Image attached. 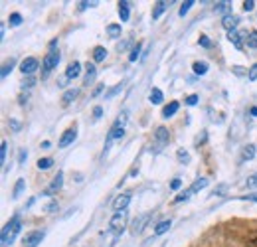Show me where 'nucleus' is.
<instances>
[{
  "label": "nucleus",
  "instance_id": "f257e3e1",
  "mask_svg": "<svg viewBox=\"0 0 257 247\" xmlns=\"http://www.w3.org/2000/svg\"><path fill=\"white\" fill-rule=\"evenodd\" d=\"M22 229V221H20V214H14L12 219L2 227V235H0V241H2V247H8L14 243L16 235L20 233Z\"/></svg>",
  "mask_w": 257,
  "mask_h": 247
},
{
  "label": "nucleus",
  "instance_id": "f03ea898",
  "mask_svg": "<svg viewBox=\"0 0 257 247\" xmlns=\"http://www.w3.org/2000/svg\"><path fill=\"white\" fill-rule=\"evenodd\" d=\"M58 63H60V52L56 48H50V52L46 54L44 63H42V79H46L52 73V69L58 67Z\"/></svg>",
  "mask_w": 257,
  "mask_h": 247
},
{
  "label": "nucleus",
  "instance_id": "7ed1b4c3",
  "mask_svg": "<svg viewBox=\"0 0 257 247\" xmlns=\"http://www.w3.org/2000/svg\"><path fill=\"white\" fill-rule=\"evenodd\" d=\"M125 123H127V111H123V113L119 115V119L115 121V125L111 127V131H109V135H107V147H109L111 141L123 137V133H125Z\"/></svg>",
  "mask_w": 257,
  "mask_h": 247
},
{
  "label": "nucleus",
  "instance_id": "20e7f679",
  "mask_svg": "<svg viewBox=\"0 0 257 247\" xmlns=\"http://www.w3.org/2000/svg\"><path fill=\"white\" fill-rule=\"evenodd\" d=\"M206 186H208V180H206V178H198V180H196L188 190H184L182 194H178V196L174 198V202L178 204V202H186V200H190V196H192V194L200 192V190H202V188H206Z\"/></svg>",
  "mask_w": 257,
  "mask_h": 247
},
{
  "label": "nucleus",
  "instance_id": "39448f33",
  "mask_svg": "<svg viewBox=\"0 0 257 247\" xmlns=\"http://www.w3.org/2000/svg\"><path fill=\"white\" fill-rule=\"evenodd\" d=\"M155 141H157V143H155V147H157L155 151H157V153L162 151V149L168 145V131H166L164 127H159V129H157V133H155Z\"/></svg>",
  "mask_w": 257,
  "mask_h": 247
},
{
  "label": "nucleus",
  "instance_id": "423d86ee",
  "mask_svg": "<svg viewBox=\"0 0 257 247\" xmlns=\"http://www.w3.org/2000/svg\"><path fill=\"white\" fill-rule=\"evenodd\" d=\"M62 186H64V172L60 170V172L56 174V178L52 180V184H50V186H48V188H46V192H44V196H52V194H56V192H58V190H60Z\"/></svg>",
  "mask_w": 257,
  "mask_h": 247
},
{
  "label": "nucleus",
  "instance_id": "0eeeda50",
  "mask_svg": "<svg viewBox=\"0 0 257 247\" xmlns=\"http://www.w3.org/2000/svg\"><path fill=\"white\" fill-rule=\"evenodd\" d=\"M125 219H127V212H117L113 216V219H111V229L117 231V233H121L123 227H125Z\"/></svg>",
  "mask_w": 257,
  "mask_h": 247
},
{
  "label": "nucleus",
  "instance_id": "6e6552de",
  "mask_svg": "<svg viewBox=\"0 0 257 247\" xmlns=\"http://www.w3.org/2000/svg\"><path fill=\"white\" fill-rule=\"evenodd\" d=\"M44 231H30L26 237H24V247H36L38 243H42L44 239Z\"/></svg>",
  "mask_w": 257,
  "mask_h": 247
},
{
  "label": "nucleus",
  "instance_id": "1a4fd4ad",
  "mask_svg": "<svg viewBox=\"0 0 257 247\" xmlns=\"http://www.w3.org/2000/svg\"><path fill=\"white\" fill-rule=\"evenodd\" d=\"M75 137H77V129L75 127H69L64 135H62V139H60V149H65L67 145H71L75 141Z\"/></svg>",
  "mask_w": 257,
  "mask_h": 247
},
{
  "label": "nucleus",
  "instance_id": "9d476101",
  "mask_svg": "<svg viewBox=\"0 0 257 247\" xmlns=\"http://www.w3.org/2000/svg\"><path fill=\"white\" fill-rule=\"evenodd\" d=\"M36 69H38V60L36 58H26L24 62L20 63V71L24 75H32Z\"/></svg>",
  "mask_w": 257,
  "mask_h": 247
},
{
  "label": "nucleus",
  "instance_id": "9b49d317",
  "mask_svg": "<svg viewBox=\"0 0 257 247\" xmlns=\"http://www.w3.org/2000/svg\"><path fill=\"white\" fill-rule=\"evenodd\" d=\"M128 202H131V194H121V196H117L115 202H113V210H115V212H125Z\"/></svg>",
  "mask_w": 257,
  "mask_h": 247
},
{
  "label": "nucleus",
  "instance_id": "f8f14e48",
  "mask_svg": "<svg viewBox=\"0 0 257 247\" xmlns=\"http://www.w3.org/2000/svg\"><path fill=\"white\" fill-rule=\"evenodd\" d=\"M95 77H97V67L93 65V63H87L85 65V77H83V85H91L93 81H95Z\"/></svg>",
  "mask_w": 257,
  "mask_h": 247
},
{
  "label": "nucleus",
  "instance_id": "ddd939ff",
  "mask_svg": "<svg viewBox=\"0 0 257 247\" xmlns=\"http://www.w3.org/2000/svg\"><path fill=\"white\" fill-rule=\"evenodd\" d=\"M237 24H239V18L233 16V14H225L224 18H222V26H224L227 32H233L237 28Z\"/></svg>",
  "mask_w": 257,
  "mask_h": 247
},
{
  "label": "nucleus",
  "instance_id": "4468645a",
  "mask_svg": "<svg viewBox=\"0 0 257 247\" xmlns=\"http://www.w3.org/2000/svg\"><path fill=\"white\" fill-rule=\"evenodd\" d=\"M79 73H81V63L71 62L65 69V79H75V77H79Z\"/></svg>",
  "mask_w": 257,
  "mask_h": 247
},
{
  "label": "nucleus",
  "instance_id": "2eb2a0df",
  "mask_svg": "<svg viewBox=\"0 0 257 247\" xmlns=\"http://www.w3.org/2000/svg\"><path fill=\"white\" fill-rule=\"evenodd\" d=\"M151 219V214H145V216H141L139 219H135L133 221V233L137 235V233H141L143 229H145V223Z\"/></svg>",
  "mask_w": 257,
  "mask_h": 247
},
{
  "label": "nucleus",
  "instance_id": "dca6fc26",
  "mask_svg": "<svg viewBox=\"0 0 257 247\" xmlns=\"http://www.w3.org/2000/svg\"><path fill=\"white\" fill-rule=\"evenodd\" d=\"M243 36H245V34H239L237 30L227 32V40H229V42H231L235 48H239V50L243 48V44H241V38H243Z\"/></svg>",
  "mask_w": 257,
  "mask_h": 247
},
{
  "label": "nucleus",
  "instance_id": "f3484780",
  "mask_svg": "<svg viewBox=\"0 0 257 247\" xmlns=\"http://www.w3.org/2000/svg\"><path fill=\"white\" fill-rule=\"evenodd\" d=\"M128 14H131V2H127V0L119 2V16H121L123 22H127L128 20Z\"/></svg>",
  "mask_w": 257,
  "mask_h": 247
},
{
  "label": "nucleus",
  "instance_id": "a211bd4d",
  "mask_svg": "<svg viewBox=\"0 0 257 247\" xmlns=\"http://www.w3.org/2000/svg\"><path fill=\"white\" fill-rule=\"evenodd\" d=\"M178 107H180V105H178V101H172V103H168V105L162 109V117H164V119L172 117V115L178 111Z\"/></svg>",
  "mask_w": 257,
  "mask_h": 247
},
{
  "label": "nucleus",
  "instance_id": "6ab92c4d",
  "mask_svg": "<svg viewBox=\"0 0 257 247\" xmlns=\"http://www.w3.org/2000/svg\"><path fill=\"white\" fill-rule=\"evenodd\" d=\"M253 156H255V145H245L243 151H241V162L251 160Z\"/></svg>",
  "mask_w": 257,
  "mask_h": 247
},
{
  "label": "nucleus",
  "instance_id": "aec40b11",
  "mask_svg": "<svg viewBox=\"0 0 257 247\" xmlns=\"http://www.w3.org/2000/svg\"><path fill=\"white\" fill-rule=\"evenodd\" d=\"M166 8H168V2H157V4H155V8H153V20H159V18H161V14L162 12H164V10H166Z\"/></svg>",
  "mask_w": 257,
  "mask_h": 247
},
{
  "label": "nucleus",
  "instance_id": "412c9836",
  "mask_svg": "<svg viewBox=\"0 0 257 247\" xmlns=\"http://www.w3.org/2000/svg\"><path fill=\"white\" fill-rule=\"evenodd\" d=\"M162 99H164V95H162L161 89H151V95H149V101L153 103V105H159V103H162Z\"/></svg>",
  "mask_w": 257,
  "mask_h": 247
},
{
  "label": "nucleus",
  "instance_id": "4be33fe9",
  "mask_svg": "<svg viewBox=\"0 0 257 247\" xmlns=\"http://www.w3.org/2000/svg\"><path fill=\"white\" fill-rule=\"evenodd\" d=\"M105 58H107V50H105L103 46L93 48V60H95V62H103Z\"/></svg>",
  "mask_w": 257,
  "mask_h": 247
},
{
  "label": "nucleus",
  "instance_id": "5701e85b",
  "mask_svg": "<svg viewBox=\"0 0 257 247\" xmlns=\"http://www.w3.org/2000/svg\"><path fill=\"white\" fill-rule=\"evenodd\" d=\"M192 69H194V73H196V75H204V73L208 71V63L206 62H194Z\"/></svg>",
  "mask_w": 257,
  "mask_h": 247
},
{
  "label": "nucleus",
  "instance_id": "b1692460",
  "mask_svg": "<svg viewBox=\"0 0 257 247\" xmlns=\"http://www.w3.org/2000/svg\"><path fill=\"white\" fill-rule=\"evenodd\" d=\"M14 65H16V60H14V58H10L8 62L2 65V71H0V75H2V77H6V75H8V73L14 69Z\"/></svg>",
  "mask_w": 257,
  "mask_h": 247
},
{
  "label": "nucleus",
  "instance_id": "393cba45",
  "mask_svg": "<svg viewBox=\"0 0 257 247\" xmlns=\"http://www.w3.org/2000/svg\"><path fill=\"white\" fill-rule=\"evenodd\" d=\"M24 186H26V180L24 178H20L18 182H16V186H14V192H12V198L16 200V198H20V194L24 192Z\"/></svg>",
  "mask_w": 257,
  "mask_h": 247
},
{
  "label": "nucleus",
  "instance_id": "a878e982",
  "mask_svg": "<svg viewBox=\"0 0 257 247\" xmlns=\"http://www.w3.org/2000/svg\"><path fill=\"white\" fill-rule=\"evenodd\" d=\"M77 95H79V91H77V89H69V91H65L64 97H62V103H64V105H69V103H71V101H73Z\"/></svg>",
  "mask_w": 257,
  "mask_h": 247
},
{
  "label": "nucleus",
  "instance_id": "bb28decb",
  "mask_svg": "<svg viewBox=\"0 0 257 247\" xmlns=\"http://www.w3.org/2000/svg\"><path fill=\"white\" fill-rule=\"evenodd\" d=\"M168 227H170V219L161 221V223L155 227V235H162V233H166V231H168Z\"/></svg>",
  "mask_w": 257,
  "mask_h": 247
},
{
  "label": "nucleus",
  "instance_id": "cd10ccee",
  "mask_svg": "<svg viewBox=\"0 0 257 247\" xmlns=\"http://www.w3.org/2000/svg\"><path fill=\"white\" fill-rule=\"evenodd\" d=\"M107 34H109L111 38H119V36H121V24H109V26H107Z\"/></svg>",
  "mask_w": 257,
  "mask_h": 247
},
{
  "label": "nucleus",
  "instance_id": "c85d7f7f",
  "mask_svg": "<svg viewBox=\"0 0 257 247\" xmlns=\"http://www.w3.org/2000/svg\"><path fill=\"white\" fill-rule=\"evenodd\" d=\"M8 24H10L12 28H16V26H20V24H22V16H20L18 12H14V14H10V18H8Z\"/></svg>",
  "mask_w": 257,
  "mask_h": 247
},
{
  "label": "nucleus",
  "instance_id": "c756f323",
  "mask_svg": "<svg viewBox=\"0 0 257 247\" xmlns=\"http://www.w3.org/2000/svg\"><path fill=\"white\" fill-rule=\"evenodd\" d=\"M52 164H54L52 158H40V160H38V168H40V170H48V168H52Z\"/></svg>",
  "mask_w": 257,
  "mask_h": 247
},
{
  "label": "nucleus",
  "instance_id": "7c9ffc66",
  "mask_svg": "<svg viewBox=\"0 0 257 247\" xmlns=\"http://www.w3.org/2000/svg\"><path fill=\"white\" fill-rule=\"evenodd\" d=\"M192 6H194V0H186V2H184V4L180 6V10H178V14H180V16H184V14H188V10H190Z\"/></svg>",
  "mask_w": 257,
  "mask_h": 247
},
{
  "label": "nucleus",
  "instance_id": "2f4dec72",
  "mask_svg": "<svg viewBox=\"0 0 257 247\" xmlns=\"http://www.w3.org/2000/svg\"><path fill=\"white\" fill-rule=\"evenodd\" d=\"M139 54H141V44H137V46L131 50V56H128V60H131V62H137V60H139Z\"/></svg>",
  "mask_w": 257,
  "mask_h": 247
},
{
  "label": "nucleus",
  "instance_id": "473e14b6",
  "mask_svg": "<svg viewBox=\"0 0 257 247\" xmlns=\"http://www.w3.org/2000/svg\"><path fill=\"white\" fill-rule=\"evenodd\" d=\"M6 153H8V143L2 141V145H0V162H2V164H4V160H6Z\"/></svg>",
  "mask_w": 257,
  "mask_h": 247
},
{
  "label": "nucleus",
  "instance_id": "72a5a7b5",
  "mask_svg": "<svg viewBox=\"0 0 257 247\" xmlns=\"http://www.w3.org/2000/svg\"><path fill=\"white\" fill-rule=\"evenodd\" d=\"M245 40H247L249 48H257V32H249V38H245Z\"/></svg>",
  "mask_w": 257,
  "mask_h": 247
},
{
  "label": "nucleus",
  "instance_id": "f704fd0d",
  "mask_svg": "<svg viewBox=\"0 0 257 247\" xmlns=\"http://www.w3.org/2000/svg\"><path fill=\"white\" fill-rule=\"evenodd\" d=\"M229 6H231L229 2H218V4L214 6V10H216V12H227V10H229Z\"/></svg>",
  "mask_w": 257,
  "mask_h": 247
},
{
  "label": "nucleus",
  "instance_id": "c9c22d12",
  "mask_svg": "<svg viewBox=\"0 0 257 247\" xmlns=\"http://www.w3.org/2000/svg\"><path fill=\"white\" fill-rule=\"evenodd\" d=\"M121 89H123V83H117V85H115V87H113L111 91H109L107 95H105V99H113V97H115L117 93L121 91Z\"/></svg>",
  "mask_w": 257,
  "mask_h": 247
},
{
  "label": "nucleus",
  "instance_id": "e433bc0d",
  "mask_svg": "<svg viewBox=\"0 0 257 247\" xmlns=\"http://www.w3.org/2000/svg\"><path fill=\"white\" fill-rule=\"evenodd\" d=\"M176 156H178V160H180V162H190V155H188L186 151H182V149L176 153Z\"/></svg>",
  "mask_w": 257,
  "mask_h": 247
},
{
  "label": "nucleus",
  "instance_id": "4c0bfd02",
  "mask_svg": "<svg viewBox=\"0 0 257 247\" xmlns=\"http://www.w3.org/2000/svg\"><path fill=\"white\" fill-rule=\"evenodd\" d=\"M34 83H36V79H34L32 75H28V77H26V79L22 81V87H24V89H30Z\"/></svg>",
  "mask_w": 257,
  "mask_h": 247
},
{
  "label": "nucleus",
  "instance_id": "58836bf2",
  "mask_svg": "<svg viewBox=\"0 0 257 247\" xmlns=\"http://www.w3.org/2000/svg\"><path fill=\"white\" fill-rule=\"evenodd\" d=\"M245 186H247V188H257V172H255V174H251V176L247 178Z\"/></svg>",
  "mask_w": 257,
  "mask_h": 247
},
{
  "label": "nucleus",
  "instance_id": "ea45409f",
  "mask_svg": "<svg viewBox=\"0 0 257 247\" xmlns=\"http://www.w3.org/2000/svg\"><path fill=\"white\" fill-rule=\"evenodd\" d=\"M247 77H249V81H255V79H257V63H253V65H251V69H249Z\"/></svg>",
  "mask_w": 257,
  "mask_h": 247
},
{
  "label": "nucleus",
  "instance_id": "a19ab883",
  "mask_svg": "<svg viewBox=\"0 0 257 247\" xmlns=\"http://www.w3.org/2000/svg\"><path fill=\"white\" fill-rule=\"evenodd\" d=\"M225 192H227V186L222 184V186H218V188L212 192V196H222V194H225Z\"/></svg>",
  "mask_w": 257,
  "mask_h": 247
},
{
  "label": "nucleus",
  "instance_id": "79ce46f5",
  "mask_svg": "<svg viewBox=\"0 0 257 247\" xmlns=\"http://www.w3.org/2000/svg\"><path fill=\"white\" fill-rule=\"evenodd\" d=\"M253 8H255V2H253V0H245V2H243V10H245V12H251Z\"/></svg>",
  "mask_w": 257,
  "mask_h": 247
},
{
  "label": "nucleus",
  "instance_id": "37998d69",
  "mask_svg": "<svg viewBox=\"0 0 257 247\" xmlns=\"http://www.w3.org/2000/svg\"><path fill=\"white\" fill-rule=\"evenodd\" d=\"M26 158H28V153H26V149H22V151H20V155H18V164H24V162H26Z\"/></svg>",
  "mask_w": 257,
  "mask_h": 247
},
{
  "label": "nucleus",
  "instance_id": "c03bdc74",
  "mask_svg": "<svg viewBox=\"0 0 257 247\" xmlns=\"http://www.w3.org/2000/svg\"><path fill=\"white\" fill-rule=\"evenodd\" d=\"M196 103H198V95H190V97H186V105L194 107Z\"/></svg>",
  "mask_w": 257,
  "mask_h": 247
},
{
  "label": "nucleus",
  "instance_id": "a18cd8bd",
  "mask_svg": "<svg viewBox=\"0 0 257 247\" xmlns=\"http://www.w3.org/2000/svg\"><path fill=\"white\" fill-rule=\"evenodd\" d=\"M56 210H58V202L54 200V202H50V204H48V208H46V212H50V214H52V212H56Z\"/></svg>",
  "mask_w": 257,
  "mask_h": 247
},
{
  "label": "nucleus",
  "instance_id": "49530a36",
  "mask_svg": "<svg viewBox=\"0 0 257 247\" xmlns=\"http://www.w3.org/2000/svg\"><path fill=\"white\" fill-rule=\"evenodd\" d=\"M180 186H182V180H180V178H174V180L170 182V188H172V190H178Z\"/></svg>",
  "mask_w": 257,
  "mask_h": 247
},
{
  "label": "nucleus",
  "instance_id": "de8ad7c7",
  "mask_svg": "<svg viewBox=\"0 0 257 247\" xmlns=\"http://www.w3.org/2000/svg\"><path fill=\"white\" fill-rule=\"evenodd\" d=\"M101 115H103V109H101V107H95V109H93V119L99 121V119H101Z\"/></svg>",
  "mask_w": 257,
  "mask_h": 247
},
{
  "label": "nucleus",
  "instance_id": "09e8293b",
  "mask_svg": "<svg viewBox=\"0 0 257 247\" xmlns=\"http://www.w3.org/2000/svg\"><path fill=\"white\" fill-rule=\"evenodd\" d=\"M91 6H95V2H79V10H87Z\"/></svg>",
  "mask_w": 257,
  "mask_h": 247
},
{
  "label": "nucleus",
  "instance_id": "8fccbe9b",
  "mask_svg": "<svg viewBox=\"0 0 257 247\" xmlns=\"http://www.w3.org/2000/svg\"><path fill=\"white\" fill-rule=\"evenodd\" d=\"M200 44H202L204 48H210V40H208V36H200Z\"/></svg>",
  "mask_w": 257,
  "mask_h": 247
},
{
  "label": "nucleus",
  "instance_id": "3c124183",
  "mask_svg": "<svg viewBox=\"0 0 257 247\" xmlns=\"http://www.w3.org/2000/svg\"><path fill=\"white\" fill-rule=\"evenodd\" d=\"M239 200H251V202H257V194H249V196H239Z\"/></svg>",
  "mask_w": 257,
  "mask_h": 247
},
{
  "label": "nucleus",
  "instance_id": "603ef678",
  "mask_svg": "<svg viewBox=\"0 0 257 247\" xmlns=\"http://www.w3.org/2000/svg\"><path fill=\"white\" fill-rule=\"evenodd\" d=\"M10 129H12V131H20V123L14 121V119H10Z\"/></svg>",
  "mask_w": 257,
  "mask_h": 247
},
{
  "label": "nucleus",
  "instance_id": "864d4df0",
  "mask_svg": "<svg viewBox=\"0 0 257 247\" xmlns=\"http://www.w3.org/2000/svg\"><path fill=\"white\" fill-rule=\"evenodd\" d=\"M233 71H235L237 75H241V73H243V67H239V65H235V67H233Z\"/></svg>",
  "mask_w": 257,
  "mask_h": 247
},
{
  "label": "nucleus",
  "instance_id": "5fc2aeb1",
  "mask_svg": "<svg viewBox=\"0 0 257 247\" xmlns=\"http://www.w3.org/2000/svg\"><path fill=\"white\" fill-rule=\"evenodd\" d=\"M103 87H105V85H99V87H97L95 91H93V97H97V95H99V93L103 91Z\"/></svg>",
  "mask_w": 257,
  "mask_h": 247
},
{
  "label": "nucleus",
  "instance_id": "6e6d98bb",
  "mask_svg": "<svg viewBox=\"0 0 257 247\" xmlns=\"http://www.w3.org/2000/svg\"><path fill=\"white\" fill-rule=\"evenodd\" d=\"M42 149H50V141H44L42 143Z\"/></svg>",
  "mask_w": 257,
  "mask_h": 247
},
{
  "label": "nucleus",
  "instance_id": "4d7b16f0",
  "mask_svg": "<svg viewBox=\"0 0 257 247\" xmlns=\"http://www.w3.org/2000/svg\"><path fill=\"white\" fill-rule=\"evenodd\" d=\"M247 247H257V237H255V239H251V241H249V245H247Z\"/></svg>",
  "mask_w": 257,
  "mask_h": 247
},
{
  "label": "nucleus",
  "instance_id": "13d9d810",
  "mask_svg": "<svg viewBox=\"0 0 257 247\" xmlns=\"http://www.w3.org/2000/svg\"><path fill=\"white\" fill-rule=\"evenodd\" d=\"M251 115H253V117H257V107H251Z\"/></svg>",
  "mask_w": 257,
  "mask_h": 247
}]
</instances>
